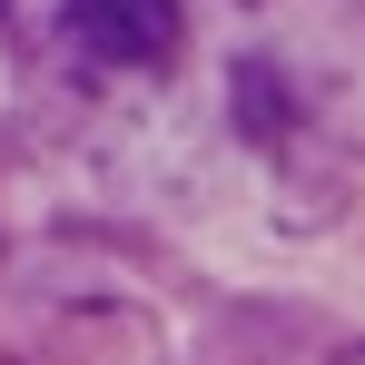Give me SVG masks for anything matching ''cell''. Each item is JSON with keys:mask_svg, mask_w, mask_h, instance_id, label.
<instances>
[{"mask_svg": "<svg viewBox=\"0 0 365 365\" xmlns=\"http://www.w3.org/2000/svg\"><path fill=\"white\" fill-rule=\"evenodd\" d=\"M60 20H69V40L109 69H168L178 40H187L178 0H60Z\"/></svg>", "mask_w": 365, "mask_h": 365, "instance_id": "6da1fadb", "label": "cell"}]
</instances>
